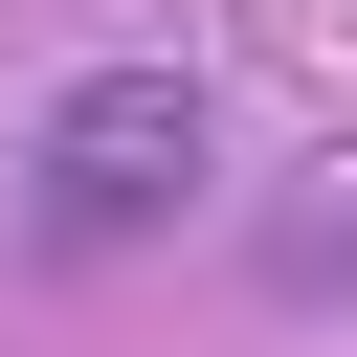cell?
<instances>
[{
    "label": "cell",
    "mask_w": 357,
    "mask_h": 357,
    "mask_svg": "<svg viewBox=\"0 0 357 357\" xmlns=\"http://www.w3.org/2000/svg\"><path fill=\"white\" fill-rule=\"evenodd\" d=\"M201 156H223V112H201V67H178V45L67 67V89H45V134H22V245H45V268H134V245L201 201Z\"/></svg>",
    "instance_id": "1"
},
{
    "label": "cell",
    "mask_w": 357,
    "mask_h": 357,
    "mask_svg": "<svg viewBox=\"0 0 357 357\" xmlns=\"http://www.w3.org/2000/svg\"><path fill=\"white\" fill-rule=\"evenodd\" d=\"M268 290H290V312H357V201H290V223H268Z\"/></svg>",
    "instance_id": "2"
}]
</instances>
